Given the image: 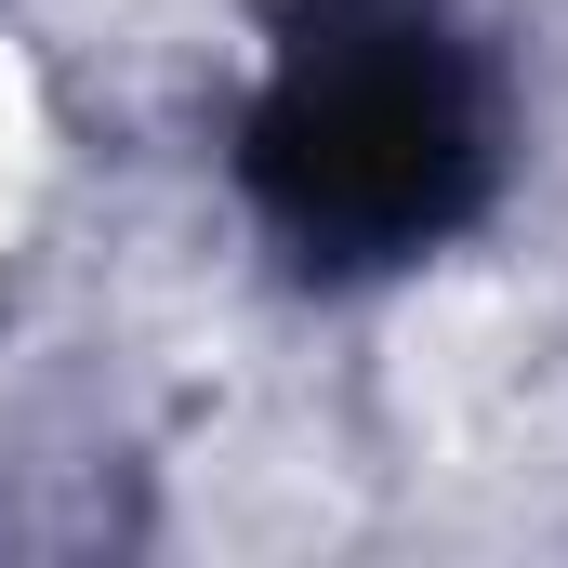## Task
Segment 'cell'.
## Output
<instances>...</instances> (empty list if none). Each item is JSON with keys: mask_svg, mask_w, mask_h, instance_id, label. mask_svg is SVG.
Listing matches in <instances>:
<instances>
[{"mask_svg": "<svg viewBox=\"0 0 568 568\" xmlns=\"http://www.w3.org/2000/svg\"><path fill=\"white\" fill-rule=\"evenodd\" d=\"M239 185L265 239L317 278L424 265L489 199V93L463 40L410 0H304L239 120Z\"/></svg>", "mask_w": 568, "mask_h": 568, "instance_id": "6da1fadb", "label": "cell"}]
</instances>
